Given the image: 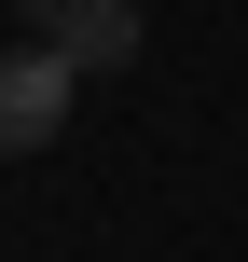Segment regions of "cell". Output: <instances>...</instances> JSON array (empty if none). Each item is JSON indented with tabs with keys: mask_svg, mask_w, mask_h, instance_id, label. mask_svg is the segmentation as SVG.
I'll return each instance as SVG.
<instances>
[{
	"mask_svg": "<svg viewBox=\"0 0 248 262\" xmlns=\"http://www.w3.org/2000/svg\"><path fill=\"white\" fill-rule=\"evenodd\" d=\"M28 28H41V55H69V69H124L152 28H138V0H28Z\"/></svg>",
	"mask_w": 248,
	"mask_h": 262,
	"instance_id": "7a4b0ae2",
	"label": "cell"
},
{
	"mask_svg": "<svg viewBox=\"0 0 248 262\" xmlns=\"http://www.w3.org/2000/svg\"><path fill=\"white\" fill-rule=\"evenodd\" d=\"M69 97H83V69L41 55V41H14L0 55V152H55L69 138Z\"/></svg>",
	"mask_w": 248,
	"mask_h": 262,
	"instance_id": "6da1fadb",
	"label": "cell"
}]
</instances>
